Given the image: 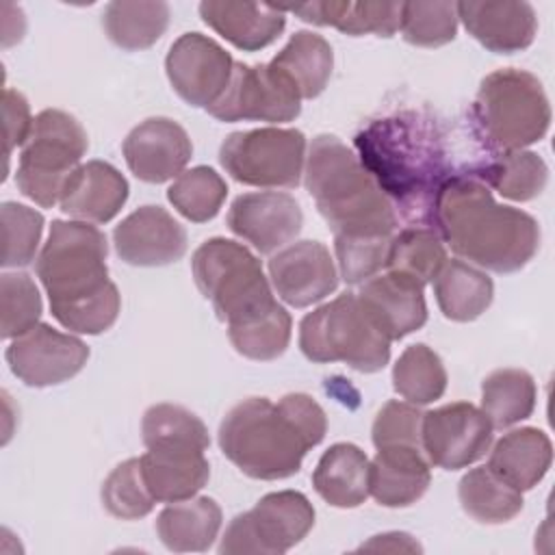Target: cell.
<instances>
[{
	"mask_svg": "<svg viewBox=\"0 0 555 555\" xmlns=\"http://www.w3.org/2000/svg\"><path fill=\"white\" fill-rule=\"evenodd\" d=\"M291 327H293L291 314L282 304H275L269 312L247 323L230 325L228 336L232 347L241 356L249 360L267 362V360H275L286 351L291 343Z\"/></svg>",
	"mask_w": 555,
	"mask_h": 555,
	"instance_id": "39",
	"label": "cell"
},
{
	"mask_svg": "<svg viewBox=\"0 0 555 555\" xmlns=\"http://www.w3.org/2000/svg\"><path fill=\"white\" fill-rule=\"evenodd\" d=\"M2 113H4V156L9 158L13 147L26 143L35 117H30V106L26 98L15 89H4Z\"/></svg>",
	"mask_w": 555,
	"mask_h": 555,
	"instance_id": "47",
	"label": "cell"
},
{
	"mask_svg": "<svg viewBox=\"0 0 555 555\" xmlns=\"http://www.w3.org/2000/svg\"><path fill=\"white\" fill-rule=\"evenodd\" d=\"M221 507L210 496L169 503L156 520L160 542L173 553L208 551L221 529Z\"/></svg>",
	"mask_w": 555,
	"mask_h": 555,
	"instance_id": "29",
	"label": "cell"
},
{
	"mask_svg": "<svg viewBox=\"0 0 555 555\" xmlns=\"http://www.w3.org/2000/svg\"><path fill=\"white\" fill-rule=\"evenodd\" d=\"M314 525V507L297 490L264 494L249 512L230 520L219 553L282 555L299 544Z\"/></svg>",
	"mask_w": 555,
	"mask_h": 555,
	"instance_id": "11",
	"label": "cell"
},
{
	"mask_svg": "<svg viewBox=\"0 0 555 555\" xmlns=\"http://www.w3.org/2000/svg\"><path fill=\"white\" fill-rule=\"evenodd\" d=\"M299 347L312 362H345L360 373H377L390 360V340L375 327L356 293H343L299 323Z\"/></svg>",
	"mask_w": 555,
	"mask_h": 555,
	"instance_id": "8",
	"label": "cell"
},
{
	"mask_svg": "<svg viewBox=\"0 0 555 555\" xmlns=\"http://www.w3.org/2000/svg\"><path fill=\"white\" fill-rule=\"evenodd\" d=\"M431 221L460 258L494 273L520 271L540 247L538 221L520 208L494 202L473 173L444 180Z\"/></svg>",
	"mask_w": 555,
	"mask_h": 555,
	"instance_id": "1",
	"label": "cell"
},
{
	"mask_svg": "<svg viewBox=\"0 0 555 555\" xmlns=\"http://www.w3.org/2000/svg\"><path fill=\"white\" fill-rule=\"evenodd\" d=\"M128 199V180L104 160L76 167L61 193V210L76 221L106 223Z\"/></svg>",
	"mask_w": 555,
	"mask_h": 555,
	"instance_id": "22",
	"label": "cell"
},
{
	"mask_svg": "<svg viewBox=\"0 0 555 555\" xmlns=\"http://www.w3.org/2000/svg\"><path fill=\"white\" fill-rule=\"evenodd\" d=\"M488 189L512 202H529L538 197L548 182V167L535 152L509 150L499 152L477 173Z\"/></svg>",
	"mask_w": 555,
	"mask_h": 555,
	"instance_id": "33",
	"label": "cell"
},
{
	"mask_svg": "<svg viewBox=\"0 0 555 555\" xmlns=\"http://www.w3.org/2000/svg\"><path fill=\"white\" fill-rule=\"evenodd\" d=\"M473 121L490 150L509 152L538 143L551 126V106L542 82L516 67L488 74L473 102Z\"/></svg>",
	"mask_w": 555,
	"mask_h": 555,
	"instance_id": "6",
	"label": "cell"
},
{
	"mask_svg": "<svg viewBox=\"0 0 555 555\" xmlns=\"http://www.w3.org/2000/svg\"><path fill=\"white\" fill-rule=\"evenodd\" d=\"M275 293L293 308L323 301L338 286V271L330 249L319 241L291 243L269 258Z\"/></svg>",
	"mask_w": 555,
	"mask_h": 555,
	"instance_id": "16",
	"label": "cell"
},
{
	"mask_svg": "<svg viewBox=\"0 0 555 555\" xmlns=\"http://www.w3.org/2000/svg\"><path fill=\"white\" fill-rule=\"evenodd\" d=\"M11 373L26 386L46 388L72 379L89 360V347L48 323L13 338L4 353Z\"/></svg>",
	"mask_w": 555,
	"mask_h": 555,
	"instance_id": "14",
	"label": "cell"
},
{
	"mask_svg": "<svg viewBox=\"0 0 555 555\" xmlns=\"http://www.w3.org/2000/svg\"><path fill=\"white\" fill-rule=\"evenodd\" d=\"M165 69L173 91L186 104L210 108L228 89L234 61L215 39L184 33L171 43Z\"/></svg>",
	"mask_w": 555,
	"mask_h": 555,
	"instance_id": "15",
	"label": "cell"
},
{
	"mask_svg": "<svg viewBox=\"0 0 555 555\" xmlns=\"http://www.w3.org/2000/svg\"><path fill=\"white\" fill-rule=\"evenodd\" d=\"M271 65L295 87L301 100H312L323 93L332 76L334 52L321 35L299 30L273 56Z\"/></svg>",
	"mask_w": 555,
	"mask_h": 555,
	"instance_id": "31",
	"label": "cell"
},
{
	"mask_svg": "<svg viewBox=\"0 0 555 555\" xmlns=\"http://www.w3.org/2000/svg\"><path fill=\"white\" fill-rule=\"evenodd\" d=\"M356 295L375 327L390 343L421 330L427 321L423 286L401 273H377L362 282Z\"/></svg>",
	"mask_w": 555,
	"mask_h": 555,
	"instance_id": "20",
	"label": "cell"
},
{
	"mask_svg": "<svg viewBox=\"0 0 555 555\" xmlns=\"http://www.w3.org/2000/svg\"><path fill=\"white\" fill-rule=\"evenodd\" d=\"M462 509L477 522L501 525L522 509V494L496 477L488 466H477L460 479L457 488Z\"/></svg>",
	"mask_w": 555,
	"mask_h": 555,
	"instance_id": "34",
	"label": "cell"
},
{
	"mask_svg": "<svg viewBox=\"0 0 555 555\" xmlns=\"http://www.w3.org/2000/svg\"><path fill=\"white\" fill-rule=\"evenodd\" d=\"M444 262L447 249L438 232L425 225H410L392 236L386 269L425 286L436 278Z\"/></svg>",
	"mask_w": 555,
	"mask_h": 555,
	"instance_id": "36",
	"label": "cell"
},
{
	"mask_svg": "<svg viewBox=\"0 0 555 555\" xmlns=\"http://www.w3.org/2000/svg\"><path fill=\"white\" fill-rule=\"evenodd\" d=\"M304 182L334 238H388L397 212L360 158L334 134L312 139Z\"/></svg>",
	"mask_w": 555,
	"mask_h": 555,
	"instance_id": "5",
	"label": "cell"
},
{
	"mask_svg": "<svg viewBox=\"0 0 555 555\" xmlns=\"http://www.w3.org/2000/svg\"><path fill=\"white\" fill-rule=\"evenodd\" d=\"M304 212L297 199L280 191L238 195L228 210V228L260 254L286 247L299 234Z\"/></svg>",
	"mask_w": 555,
	"mask_h": 555,
	"instance_id": "17",
	"label": "cell"
},
{
	"mask_svg": "<svg viewBox=\"0 0 555 555\" xmlns=\"http://www.w3.org/2000/svg\"><path fill=\"white\" fill-rule=\"evenodd\" d=\"M167 2H108L102 11L106 37L128 52L154 46L167 30Z\"/></svg>",
	"mask_w": 555,
	"mask_h": 555,
	"instance_id": "32",
	"label": "cell"
},
{
	"mask_svg": "<svg viewBox=\"0 0 555 555\" xmlns=\"http://www.w3.org/2000/svg\"><path fill=\"white\" fill-rule=\"evenodd\" d=\"M2 217V267H26L35 260L43 215L17 202H4L0 206Z\"/></svg>",
	"mask_w": 555,
	"mask_h": 555,
	"instance_id": "43",
	"label": "cell"
},
{
	"mask_svg": "<svg viewBox=\"0 0 555 555\" xmlns=\"http://www.w3.org/2000/svg\"><path fill=\"white\" fill-rule=\"evenodd\" d=\"M399 30L412 46L440 48L457 33L455 2H401Z\"/></svg>",
	"mask_w": 555,
	"mask_h": 555,
	"instance_id": "41",
	"label": "cell"
},
{
	"mask_svg": "<svg viewBox=\"0 0 555 555\" xmlns=\"http://www.w3.org/2000/svg\"><path fill=\"white\" fill-rule=\"evenodd\" d=\"M102 503L106 512L121 520H137L154 509V496L150 494L139 457H130L115 466L102 483Z\"/></svg>",
	"mask_w": 555,
	"mask_h": 555,
	"instance_id": "42",
	"label": "cell"
},
{
	"mask_svg": "<svg viewBox=\"0 0 555 555\" xmlns=\"http://www.w3.org/2000/svg\"><path fill=\"white\" fill-rule=\"evenodd\" d=\"M421 421H423V414L414 403H408V401L384 403L373 423L375 449L397 447V444L421 447Z\"/></svg>",
	"mask_w": 555,
	"mask_h": 555,
	"instance_id": "46",
	"label": "cell"
},
{
	"mask_svg": "<svg viewBox=\"0 0 555 555\" xmlns=\"http://www.w3.org/2000/svg\"><path fill=\"white\" fill-rule=\"evenodd\" d=\"M121 150L130 171L150 184L178 178L193 154L186 130L169 117H150L134 126Z\"/></svg>",
	"mask_w": 555,
	"mask_h": 555,
	"instance_id": "18",
	"label": "cell"
},
{
	"mask_svg": "<svg viewBox=\"0 0 555 555\" xmlns=\"http://www.w3.org/2000/svg\"><path fill=\"white\" fill-rule=\"evenodd\" d=\"M392 388L408 403L427 405L447 390V369L440 356L423 345H410L392 366Z\"/></svg>",
	"mask_w": 555,
	"mask_h": 555,
	"instance_id": "37",
	"label": "cell"
},
{
	"mask_svg": "<svg viewBox=\"0 0 555 555\" xmlns=\"http://www.w3.org/2000/svg\"><path fill=\"white\" fill-rule=\"evenodd\" d=\"M356 147L392 208L410 221L431 219L449 173L442 137L429 117L408 111L375 119L356 134Z\"/></svg>",
	"mask_w": 555,
	"mask_h": 555,
	"instance_id": "4",
	"label": "cell"
},
{
	"mask_svg": "<svg viewBox=\"0 0 555 555\" xmlns=\"http://www.w3.org/2000/svg\"><path fill=\"white\" fill-rule=\"evenodd\" d=\"M41 295L28 273L13 271L0 278L2 338H17L39 323Z\"/></svg>",
	"mask_w": 555,
	"mask_h": 555,
	"instance_id": "44",
	"label": "cell"
},
{
	"mask_svg": "<svg viewBox=\"0 0 555 555\" xmlns=\"http://www.w3.org/2000/svg\"><path fill=\"white\" fill-rule=\"evenodd\" d=\"M143 481L156 503H176L195 496L210 477L204 449L171 444L152 447L141 457Z\"/></svg>",
	"mask_w": 555,
	"mask_h": 555,
	"instance_id": "23",
	"label": "cell"
},
{
	"mask_svg": "<svg viewBox=\"0 0 555 555\" xmlns=\"http://www.w3.org/2000/svg\"><path fill=\"white\" fill-rule=\"evenodd\" d=\"M191 267L199 293L228 327L247 323L278 304L260 260L236 241L208 238L195 249Z\"/></svg>",
	"mask_w": 555,
	"mask_h": 555,
	"instance_id": "7",
	"label": "cell"
},
{
	"mask_svg": "<svg viewBox=\"0 0 555 555\" xmlns=\"http://www.w3.org/2000/svg\"><path fill=\"white\" fill-rule=\"evenodd\" d=\"M325 431L323 408L304 392L284 395L278 403L249 397L223 416L219 447L247 477L275 481L299 473L304 455L325 438Z\"/></svg>",
	"mask_w": 555,
	"mask_h": 555,
	"instance_id": "2",
	"label": "cell"
},
{
	"mask_svg": "<svg viewBox=\"0 0 555 555\" xmlns=\"http://www.w3.org/2000/svg\"><path fill=\"white\" fill-rule=\"evenodd\" d=\"M87 147V132L74 115L59 108L35 115L15 171L20 193L43 208H52L61 202L65 182L80 165Z\"/></svg>",
	"mask_w": 555,
	"mask_h": 555,
	"instance_id": "9",
	"label": "cell"
},
{
	"mask_svg": "<svg viewBox=\"0 0 555 555\" xmlns=\"http://www.w3.org/2000/svg\"><path fill=\"white\" fill-rule=\"evenodd\" d=\"M553 462L548 436L538 427H520L503 434L488 457V468L518 492L542 481Z\"/></svg>",
	"mask_w": 555,
	"mask_h": 555,
	"instance_id": "26",
	"label": "cell"
},
{
	"mask_svg": "<svg viewBox=\"0 0 555 555\" xmlns=\"http://www.w3.org/2000/svg\"><path fill=\"white\" fill-rule=\"evenodd\" d=\"M362 551H421V546L408 533H384L360 546Z\"/></svg>",
	"mask_w": 555,
	"mask_h": 555,
	"instance_id": "48",
	"label": "cell"
},
{
	"mask_svg": "<svg viewBox=\"0 0 555 555\" xmlns=\"http://www.w3.org/2000/svg\"><path fill=\"white\" fill-rule=\"evenodd\" d=\"M223 169L241 184L293 189L306 160V137L295 128H256L232 132L219 150Z\"/></svg>",
	"mask_w": 555,
	"mask_h": 555,
	"instance_id": "10",
	"label": "cell"
},
{
	"mask_svg": "<svg viewBox=\"0 0 555 555\" xmlns=\"http://www.w3.org/2000/svg\"><path fill=\"white\" fill-rule=\"evenodd\" d=\"M535 408V382L522 369H496L481 382V412L492 427L505 429L527 416Z\"/></svg>",
	"mask_w": 555,
	"mask_h": 555,
	"instance_id": "35",
	"label": "cell"
},
{
	"mask_svg": "<svg viewBox=\"0 0 555 555\" xmlns=\"http://www.w3.org/2000/svg\"><path fill=\"white\" fill-rule=\"evenodd\" d=\"M106 236L87 221H52L37 256V275L52 317L78 334H102L119 314L121 297L108 280Z\"/></svg>",
	"mask_w": 555,
	"mask_h": 555,
	"instance_id": "3",
	"label": "cell"
},
{
	"mask_svg": "<svg viewBox=\"0 0 555 555\" xmlns=\"http://www.w3.org/2000/svg\"><path fill=\"white\" fill-rule=\"evenodd\" d=\"M388 238H334L340 275L347 284H362L377 275L388 260Z\"/></svg>",
	"mask_w": 555,
	"mask_h": 555,
	"instance_id": "45",
	"label": "cell"
},
{
	"mask_svg": "<svg viewBox=\"0 0 555 555\" xmlns=\"http://www.w3.org/2000/svg\"><path fill=\"white\" fill-rule=\"evenodd\" d=\"M117 256L132 267H165L186 251V230L160 206H141L115 230Z\"/></svg>",
	"mask_w": 555,
	"mask_h": 555,
	"instance_id": "19",
	"label": "cell"
},
{
	"mask_svg": "<svg viewBox=\"0 0 555 555\" xmlns=\"http://www.w3.org/2000/svg\"><path fill=\"white\" fill-rule=\"evenodd\" d=\"M141 434L145 449L186 444L206 451L210 444L206 425L191 410L173 403H156L147 408Z\"/></svg>",
	"mask_w": 555,
	"mask_h": 555,
	"instance_id": "40",
	"label": "cell"
},
{
	"mask_svg": "<svg viewBox=\"0 0 555 555\" xmlns=\"http://www.w3.org/2000/svg\"><path fill=\"white\" fill-rule=\"evenodd\" d=\"M219 121H293L301 113L295 87L271 63H236L223 95L206 108Z\"/></svg>",
	"mask_w": 555,
	"mask_h": 555,
	"instance_id": "12",
	"label": "cell"
},
{
	"mask_svg": "<svg viewBox=\"0 0 555 555\" xmlns=\"http://www.w3.org/2000/svg\"><path fill=\"white\" fill-rule=\"evenodd\" d=\"M228 195L225 180L212 167H193L182 171L167 189L173 208L193 223H206L217 217Z\"/></svg>",
	"mask_w": 555,
	"mask_h": 555,
	"instance_id": "38",
	"label": "cell"
},
{
	"mask_svg": "<svg viewBox=\"0 0 555 555\" xmlns=\"http://www.w3.org/2000/svg\"><path fill=\"white\" fill-rule=\"evenodd\" d=\"M202 20L225 41L243 52H256L271 46L286 26V11L258 2H219L199 4Z\"/></svg>",
	"mask_w": 555,
	"mask_h": 555,
	"instance_id": "25",
	"label": "cell"
},
{
	"mask_svg": "<svg viewBox=\"0 0 555 555\" xmlns=\"http://www.w3.org/2000/svg\"><path fill=\"white\" fill-rule=\"evenodd\" d=\"M431 282L438 308L451 321H475L492 304V280L481 269L460 258H447V262Z\"/></svg>",
	"mask_w": 555,
	"mask_h": 555,
	"instance_id": "30",
	"label": "cell"
},
{
	"mask_svg": "<svg viewBox=\"0 0 555 555\" xmlns=\"http://www.w3.org/2000/svg\"><path fill=\"white\" fill-rule=\"evenodd\" d=\"M299 20L317 26H332L345 35H377L392 37L399 30L401 2H351V0H325L295 4L288 9Z\"/></svg>",
	"mask_w": 555,
	"mask_h": 555,
	"instance_id": "27",
	"label": "cell"
},
{
	"mask_svg": "<svg viewBox=\"0 0 555 555\" xmlns=\"http://www.w3.org/2000/svg\"><path fill=\"white\" fill-rule=\"evenodd\" d=\"M429 460L421 447H382L369 462V494L384 507H408L429 488Z\"/></svg>",
	"mask_w": 555,
	"mask_h": 555,
	"instance_id": "24",
	"label": "cell"
},
{
	"mask_svg": "<svg viewBox=\"0 0 555 555\" xmlns=\"http://www.w3.org/2000/svg\"><path fill=\"white\" fill-rule=\"evenodd\" d=\"M317 494L334 507H358L369 496V457L351 442L332 444L312 473Z\"/></svg>",
	"mask_w": 555,
	"mask_h": 555,
	"instance_id": "28",
	"label": "cell"
},
{
	"mask_svg": "<svg viewBox=\"0 0 555 555\" xmlns=\"http://www.w3.org/2000/svg\"><path fill=\"white\" fill-rule=\"evenodd\" d=\"M457 20L486 50L514 54L529 48L538 33V17L529 2H455Z\"/></svg>",
	"mask_w": 555,
	"mask_h": 555,
	"instance_id": "21",
	"label": "cell"
},
{
	"mask_svg": "<svg viewBox=\"0 0 555 555\" xmlns=\"http://www.w3.org/2000/svg\"><path fill=\"white\" fill-rule=\"evenodd\" d=\"M490 418L466 401H455L423 414L421 447L429 464L460 470L481 460L492 444Z\"/></svg>",
	"mask_w": 555,
	"mask_h": 555,
	"instance_id": "13",
	"label": "cell"
}]
</instances>
